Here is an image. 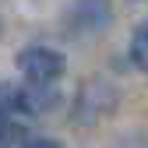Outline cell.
Returning a JSON list of instances; mask_svg holds the SVG:
<instances>
[{"label": "cell", "mask_w": 148, "mask_h": 148, "mask_svg": "<svg viewBox=\"0 0 148 148\" xmlns=\"http://www.w3.org/2000/svg\"><path fill=\"white\" fill-rule=\"evenodd\" d=\"M18 71L25 74L28 85H35V88H49L53 81L64 78L67 60H64V53L53 49V46H25L21 53H18Z\"/></svg>", "instance_id": "obj_1"}, {"label": "cell", "mask_w": 148, "mask_h": 148, "mask_svg": "<svg viewBox=\"0 0 148 148\" xmlns=\"http://www.w3.org/2000/svg\"><path fill=\"white\" fill-rule=\"evenodd\" d=\"M113 106H116L113 85H106V81L95 78V81H85L81 95H78V106H74V116H78L81 123H95L99 116L113 113Z\"/></svg>", "instance_id": "obj_2"}, {"label": "cell", "mask_w": 148, "mask_h": 148, "mask_svg": "<svg viewBox=\"0 0 148 148\" xmlns=\"http://www.w3.org/2000/svg\"><path fill=\"white\" fill-rule=\"evenodd\" d=\"M127 57L138 71H148V21H141L131 35V46H127Z\"/></svg>", "instance_id": "obj_3"}, {"label": "cell", "mask_w": 148, "mask_h": 148, "mask_svg": "<svg viewBox=\"0 0 148 148\" xmlns=\"http://www.w3.org/2000/svg\"><path fill=\"white\" fill-rule=\"evenodd\" d=\"M14 138H21V127H18L11 116L0 113V145H7V141H14Z\"/></svg>", "instance_id": "obj_4"}, {"label": "cell", "mask_w": 148, "mask_h": 148, "mask_svg": "<svg viewBox=\"0 0 148 148\" xmlns=\"http://www.w3.org/2000/svg\"><path fill=\"white\" fill-rule=\"evenodd\" d=\"M113 148H148V134H141V131L123 134V138H116V141H113Z\"/></svg>", "instance_id": "obj_5"}, {"label": "cell", "mask_w": 148, "mask_h": 148, "mask_svg": "<svg viewBox=\"0 0 148 148\" xmlns=\"http://www.w3.org/2000/svg\"><path fill=\"white\" fill-rule=\"evenodd\" d=\"M21 148H64L57 138H25Z\"/></svg>", "instance_id": "obj_6"}]
</instances>
